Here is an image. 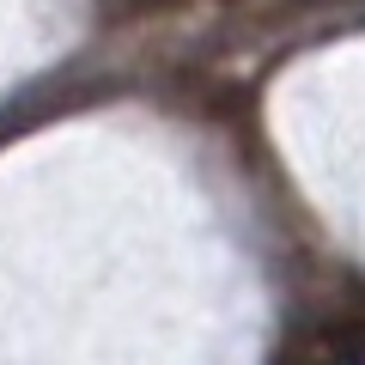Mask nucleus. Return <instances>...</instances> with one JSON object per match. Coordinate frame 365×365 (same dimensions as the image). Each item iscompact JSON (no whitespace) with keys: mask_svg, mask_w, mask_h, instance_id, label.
Wrapping results in <instances>:
<instances>
[{"mask_svg":"<svg viewBox=\"0 0 365 365\" xmlns=\"http://www.w3.org/2000/svg\"><path fill=\"white\" fill-rule=\"evenodd\" d=\"M280 365H365V304L323 317L304 341H292Z\"/></svg>","mask_w":365,"mask_h":365,"instance_id":"f257e3e1","label":"nucleus"}]
</instances>
